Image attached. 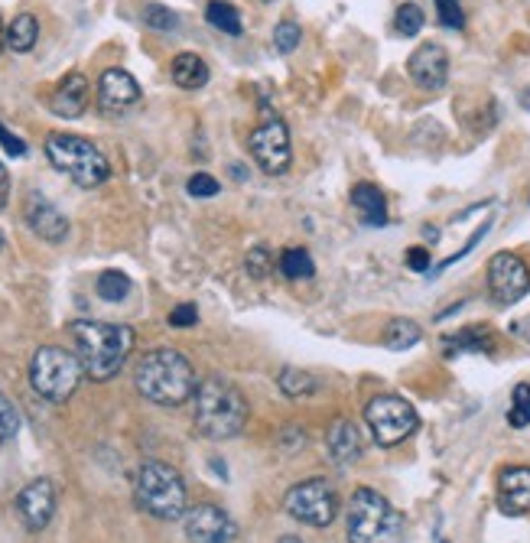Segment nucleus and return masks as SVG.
Listing matches in <instances>:
<instances>
[{"label":"nucleus","instance_id":"nucleus-1","mask_svg":"<svg viewBox=\"0 0 530 543\" xmlns=\"http://www.w3.org/2000/svg\"><path fill=\"white\" fill-rule=\"evenodd\" d=\"M134 384L140 397H147L157 407H179L189 397H196L199 378L192 371V361L176 348H153L134 371Z\"/></svg>","mask_w":530,"mask_h":543},{"label":"nucleus","instance_id":"nucleus-2","mask_svg":"<svg viewBox=\"0 0 530 543\" xmlns=\"http://www.w3.org/2000/svg\"><path fill=\"white\" fill-rule=\"evenodd\" d=\"M72 339L79 348V361L92 381H111L124 368L134 348V329L118 322L79 319L72 322Z\"/></svg>","mask_w":530,"mask_h":543},{"label":"nucleus","instance_id":"nucleus-3","mask_svg":"<svg viewBox=\"0 0 530 543\" xmlns=\"http://www.w3.org/2000/svg\"><path fill=\"white\" fill-rule=\"evenodd\" d=\"M248 423V400L225 378H205L196 387V430L205 439H235Z\"/></svg>","mask_w":530,"mask_h":543},{"label":"nucleus","instance_id":"nucleus-4","mask_svg":"<svg viewBox=\"0 0 530 543\" xmlns=\"http://www.w3.org/2000/svg\"><path fill=\"white\" fill-rule=\"evenodd\" d=\"M407 521L378 491L358 488L348 504V543H404Z\"/></svg>","mask_w":530,"mask_h":543},{"label":"nucleus","instance_id":"nucleus-5","mask_svg":"<svg viewBox=\"0 0 530 543\" xmlns=\"http://www.w3.org/2000/svg\"><path fill=\"white\" fill-rule=\"evenodd\" d=\"M134 501L157 521H179L186 514V485L173 465L147 462L134 478Z\"/></svg>","mask_w":530,"mask_h":543},{"label":"nucleus","instance_id":"nucleus-6","mask_svg":"<svg viewBox=\"0 0 530 543\" xmlns=\"http://www.w3.org/2000/svg\"><path fill=\"white\" fill-rule=\"evenodd\" d=\"M46 157L56 166L59 173H66L75 186L95 189L101 183H108L111 163L92 140L75 137V134H49L46 137Z\"/></svg>","mask_w":530,"mask_h":543},{"label":"nucleus","instance_id":"nucleus-7","mask_svg":"<svg viewBox=\"0 0 530 543\" xmlns=\"http://www.w3.org/2000/svg\"><path fill=\"white\" fill-rule=\"evenodd\" d=\"M82 361L79 355L66 352L59 345H43L36 348V355L30 361V384L49 404H66V400L79 391L82 384Z\"/></svg>","mask_w":530,"mask_h":543},{"label":"nucleus","instance_id":"nucleus-8","mask_svg":"<svg viewBox=\"0 0 530 543\" xmlns=\"http://www.w3.org/2000/svg\"><path fill=\"white\" fill-rule=\"evenodd\" d=\"M365 420L371 426L374 439H378V446L404 443V439L420 426V417H417V410H413V404H407V400L397 394L374 397L365 407Z\"/></svg>","mask_w":530,"mask_h":543},{"label":"nucleus","instance_id":"nucleus-9","mask_svg":"<svg viewBox=\"0 0 530 543\" xmlns=\"http://www.w3.org/2000/svg\"><path fill=\"white\" fill-rule=\"evenodd\" d=\"M283 508L290 517L303 521L309 527H326L339 514V495L326 478H306V482L293 485L283 498Z\"/></svg>","mask_w":530,"mask_h":543},{"label":"nucleus","instance_id":"nucleus-10","mask_svg":"<svg viewBox=\"0 0 530 543\" xmlns=\"http://www.w3.org/2000/svg\"><path fill=\"white\" fill-rule=\"evenodd\" d=\"M248 150L254 163L261 166L267 176H283L293 163V147H290V131L280 118L264 121L248 140Z\"/></svg>","mask_w":530,"mask_h":543},{"label":"nucleus","instance_id":"nucleus-11","mask_svg":"<svg viewBox=\"0 0 530 543\" xmlns=\"http://www.w3.org/2000/svg\"><path fill=\"white\" fill-rule=\"evenodd\" d=\"M530 290V267L524 257L501 251L488 261V293L498 306H511Z\"/></svg>","mask_w":530,"mask_h":543},{"label":"nucleus","instance_id":"nucleus-12","mask_svg":"<svg viewBox=\"0 0 530 543\" xmlns=\"http://www.w3.org/2000/svg\"><path fill=\"white\" fill-rule=\"evenodd\" d=\"M189 543H235L238 527L218 504H196L186 514Z\"/></svg>","mask_w":530,"mask_h":543},{"label":"nucleus","instance_id":"nucleus-13","mask_svg":"<svg viewBox=\"0 0 530 543\" xmlns=\"http://www.w3.org/2000/svg\"><path fill=\"white\" fill-rule=\"evenodd\" d=\"M407 72L423 92H443L449 82V53L439 43H423L407 59Z\"/></svg>","mask_w":530,"mask_h":543},{"label":"nucleus","instance_id":"nucleus-14","mask_svg":"<svg viewBox=\"0 0 530 543\" xmlns=\"http://www.w3.org/2000/svg\"><path fill=\"white\" fill-rule=\"evenodd\" d=\"M53 511H56V488L49 478H36L27 488L20 491L17 498V514L27 530H43L49 521H53Z\"/></svg>","mask_w":530,"mask_h":543},{"label":"nucleus","instance_id":"nucleus-15","mask_svg":"<svg viewBox=\"0 0 530 543\" xmlns=\"http://www.w3.org/2000/svg\"><path fill=\"white\" fill-rule=\"evenodd\" d=\"M140 101V85L131 72L124 69H108L98 82V108L114 118V114H124L127 108H134Z\"/></svg>","mask_w":530,"mask_h":543},{"label":"nucleus","instance_id":"nucleus-16","mask_svg":"<svg viewBox=\"0 0 530 543\" xmlns=\"http://www.w3.org/2000/svg\"><path fill=\"white\" fill-rule=\"evenodd\" d=\"M27 225L36 238H43L49 244H62L69 235V218L62 215L53 202H46L43 196H33L27 202Z\"/></svg>","mask_w":530,"mask_h":543},{"label":"nucleus","instance_id":"nucleus-17","mask_svg":"<svg viewBox=\"0 0 530 543\" xmlns=\"http://www.w3.org/2000/svg\"><path fill=\"white\" fill-rule=\"evenodd\" d=\"M498 508L504 514H530V465H514L498 475Z\"/></svg>","mask_w":530,"mask_h":543},{"label":"nucleus","instance_id":"nucleus-18","mask_svg":"<svg viewBox=\"0 0 530 543\" xmlns=\"http://www.w3.org/2000/svg\"><path fill=\"white\" fill-rule=\"evenodd\" d=\"M92 92V85L82 72H72L66 79L59 82V88L53 92V101H49V108H53L59 118H82L85 108H88V95Z\"/></svg>","mask_w":530,"mask_h":543},{"label":"nucleus","instance_id":"nucleus-19","mask_svg":"<svg viewBox=\"0 0 530 543\" xmlns=\"http://www.w3.org/2000/svg\"><path fill=\"white\" fill-rule=\"evenodd\" d=\"M326 449H329L332 462H339V465L355 462L361 456V433H358V426L352 420H335L329 426V433H326Z\"/></svg>","mask_w":530,"mask_h":543},{"label":"nucleus","instance_id":"nucleus-20","mask_svg":"<svg viewBox=\"0 0 530 543\" xmlns=\"http://www.w3.org/2000/svg\"><path fill=\"white\" fill-rule=\"evenodd\" d=\"M352 205L361 212V222H365L368 228L387 225V199L374 183H358L352 189Z\"/></svg>","mask_w":530,"mask_h":543},{"label":"nucleus","instance_id":"nucleus-21","mask_svg":"<svg viewBox=\"0 0 530 543\" xmlns=\"http://www.w3.org/2000/svg\"><path fill=\"white\" fill-rule=\"evenodd\" d=\"M170 75L186 92H199L202 85H209V66H205V59L196 53H179L170 66Z\"/></svg>","mask_w":530,"mask_h":543},{"label":"nucleus","instance_id":"nucleus-22","mask_svg":"<svg viewBox=\"0 0 530 543\" xmlns=\"http://www.w3.org/2000/svg\"><path fill=\"white\" fill-rule=\"evenodd\" d=\"M446 355H459V352H491L495 348V339L485 326H469L456 335H446L443 339Z\"/></svg>","mask_w":530,"mask_h":543},{"label":"nucleus","instance_id":"nucleus-23","mask_svg":"<svg viewBox=\"0 0 530 543\" xmlns=\"http://www.w3.org/2000/svg\"><path fill=\"white\" fill-rule=\"evenodd\" d=\"M423 339V329L417 326L413 319H391L384 329V345L391 348V352H407Z\"/></svg>","mask_w":530,"mask_h":543},{"label":"nucleus","instance_id":"nucleus-24","mask_svg":"<svg viewBox=\"0 0 530 543\" xmlns=\"http://www.w3.org/2000/svg\"><path fill=\"white\" fill-rule=\"evenodd\" d=\"M40 40V23H36L33 14H17V20L10 23L7 30V46L14 49V53H30Z\"/></svg>","mask_w":530,"mask_h":543},{"label":"nucleus","instance_id":"nucleus-25","mask_svg":"<svg viewBox=\"0 0 530 543\" xmlns=\"http://www.w3.org/2000/svg\"><path fill=\"white\" fill-rule=\"evenodd\" d=\"M280 274L287 280H309L316 274V264L306 248H287L280 254Z\"/></svg>","mask_w":530,"mask_h":543},{"label":"nucleus","instance_id":"nucleus-26","mask_svg":"<svg viewBox=\"0 0 530 543\" xmlns=\"http://www.w3.org/2000/svg\"><path fill=\"white\" fill-rule=\"evenodd\" d=\"M205 20L212 23L215 30H222L228 36H241V14L231 4H225V0H212L209 7H205Z\"/></svg>","mask_w":530,"mask_h":543},{"label":"nucleus","instance_id":"nucleus-27","mask_svg":"<svg viewBox=\"0 0 530 543\" xmlns=\"http://www.w3.org/2000/svg\"><path fill=\"white\" fill-rule=\"evenodd\" d=\"M131 293V277L121 274V270H105V274L98 277V296L108 303H118L124 296Z\"/></svg>","mask_w":530,"mask_h":543},{"label":"nucleus","instance_id":"nucleus-28","mask_svg":"<svg viewBox=\"0 0 530 543\" xmlns=\"http://www.w3.org/2000/svg\"><path fill=\"white\" fill-rule=\"evenodd\" d=\"M277 384H280V391L287 394V397H306V394L316 391V378H309V374L300 371V368H283Z\"/></svg>","mask_w":530,"mask_h":543},{"label":"nucleus","instance_id":"nucleus-29","mask_svg":"<svg viewBox=\"0 0 530 543\" xmlns=\"http://www.w3.org/2000/svg\"><path fill=\"white\" fill-rule=\"evenodd\" d=\"M423 10L417 7V4H400L397 7V14H394V30L400 33V36H417L420 30H423Z\"/></svg>","mask_w":530,"mask_h":543},{"label":"nucleus","instance_id":"nucleus-30","mask_svg":"<svg viewBox=\"0 0 530 543\" xmlns=\"http://www.w3.org/2000/svg\"><path fill=\"white\" fill-rule=\"evenodd\" d=\"M508 423L514 426V430H524V426H530V384H517L514 387Z\"/></svg>","mask_w":530,"mask_h":543},{"label":"nucleus","instance_id":"nucleus-31","mask_svg":"<svg viewBox=\"0 0 530 543\" xmlns=\"http://www.w3.org/2000/svg\"><path fill=\"white\" fill-rule=\"evenodd\" d=\"M303 40V30H300V23H293V20H283L277 23V30H274V49L280 56H290L296 46H300Z\"/></svg>","mask_w":530,"mask_h":543},{"label":"nucleus","instance_id":"nucleus-32","mask_svg":"<svg viewBox=\"0 0 530 543\" xmlns=\"http://www.w3.org/2000/svg\"><path fill=\"white\" fill-rule=\"evenodd\" d=\"M20 433V413L14 407V400L0 394V443H10Z\"/></svg>","mask_w":530,"mask_h":543},{"label":"nucleus","instance_id":"nucleus-33","mask_svg":"<svg viewBox=\"0 0 530 543\" xmlns=\"http://www.w3.org/2000/svg\"><path fill=\"white\" fill-rule=\"evenodd\" d=\"M244 267H248L251 277L261 280V277L270 274V270H274V254H270V248H264V244H261V248H251L248 257H244Z\"/></svg>","mask_w":530,"mask_h":543},{"label":"nucleus","instance_id":"nucleus-34","mask_svg":"<svg viewBox=\"0 0 530 543\" xmlns=\"http://www.w3.org/2000/svg\"><path fill=\"white\" fill-rule=\"evenodd\" d=\"M144 23L153 30H176L179 27V17L173 14L170 7H160V4H147L144 10Z\"/></svg>","mask_w":530,"mask_h":543},{"label":"nucleus","instance_id":"nucleus-35","mask_svg":"<svg viewBox=\"0 0 530 543\" xmlns=\"http://www.w3.org/2000/svg\"><path fill=\"white\" fill-rule=\"evenodd\" d=\"M436 14H439V23L449 27V30H462L465 27V14H462L459 0H436Z\"/></svg>","mask_w":530,"mask_h":543},{"label":"nucleus","instance_id":"nucleus-36","mask_svg":"<svg viewBox=\"0 0 530 543\" xmlns=\"http://www.w3.org/2000/svg\"><path fill=\"white\" fill-rule=\"evenodd\" d=\"M186 189H189V196L192 199H212V196H218V179L215 176H209V173H196V176H189V183H186Z\"/></svg>","mask_w":530,"mask_h":543},{"label":"nucleus","instance_id":"nucleus-37","mask_svg":"<svg viewBox=\"0 0 530 543\" xmlns=\"http://www.w3.org/2000/svg\"><path fill=\"white\" fill-rule=\"evenodd\" d=\"M196 322H199V309L192 303H179L170 313V326L173 329H189V326H196Z\"/></svg>","mask_w":530,"mask_h":543},{"label":"nucleus","instance_id":"nucleus-38","mask_svg":"<svg viewBox=\"0 0 530 543\" xmlns=\"http://www.w3.org/2000/svg\"><path fill=\"white\" fill-rule=\"evenodd\" d=\"M0 144H4V150L10 153V157H27V144H23L17 134H10L4 124H0Z\"/></svg>","mask_w":530,"mask_h":543},{"label":"nucleus","instance_id":"nucleus-39","mask_svg":"<svg viewBox=\"0 0 530 543\" xmlns=\"http://www.w3.org/2000/svg\"><path fill=\"white\" fill-rule=\"evenodd\" d=\"M407 267L417 270V274H426V270H430V251H426V248H410L407 251Z\"/></svg>","mask_w":530,"mask_h":543},{"label":"nucleus","instance_id":"nucleus-40","mask_svg":"<svg viewBox=\"0 0 530 543\" xmlns=\"http://www.w3.org/2000/svg\"><path fill=\"white\" fill-rule=\"evenodd\" d=\"M7 196H10V176L4 170V163H0V209L7 205Z\"/></svg>","mask_w":530,"mask_h":543},{"label":"nucleus","instance_id":"nucleus-41","mask_svg":"<svg viewBox=\"0 0 530 543\" xmlns=\"http://www.w3.org/2000/svg\"><path fill=\"white\" fill-rule=\"evenodd\" d=\"M511 332L517 335V339H527V342H530V319H524V322H514V326H511Z\"/></svg>","mask_w":530,"mask_h":543},{"label":"nucleus","instance_id":"nucleus-42","mask_svg":"<svg viewBox=\"0 0 530 543\" xmlns=\"http://www.w3.org/2000/svg\"><path fill=\"white\" fill-rule=\"evenodd\" d=\"M4 46H7V33H4V20H0V53H4Z\"/></svg>","mask_w":530,"mask_h":543},{"label":"nucleus","instance_id":"nucleus-43","mask_svg":"<svg viewBox=\"0 0 530 543\" xmlns=\"http://www.w3.org/2000/svg\"><path fill=\"white\" fill-rule=\"evenodd\" d=\"M521 105H524V108H527V111H530V88H527V92H524V95H521Z\"/></svg>","mask_w":530,"mask_h":543},{"label":"nucleus","instance_id":"nucleus-44","mask_svg":"<svg viewBox=\"0 0 530 543\" xmlns=\"http://www.w3.org/2000/svg\"><path fill=\"white\" fill-rule=\"evenodd\" d=\"M277 543H303L300 537H283V540H277Z\"/></svg>","mask_w":530,"mask_h":543},{"label":"nucleus","instance_id":"nucleus-45","mask_svg":"<svg viewBox=\"0 0 530 543\" xmlns=\"http://www.w3.org/2000/svg\"><path fill=\"white\" fill-rule=\"evenodd\" d=\"M0 248H4V235H0Z\"/></svg>","mask_w":530,"mask_h":543},{"label":"nucleus","instance_id":"nucleus-46","mask_svg":"<svg viewBox=\"0 0 530 543\" xmlns=\"http://www.w3.org/2000/svg\"><path fill=\"white\" fill-rule=\"evenodd\" d=\"M264 4H270V0H264Z\"/></svg>","mask_w":530,"mask_h":543}]
</instances>
